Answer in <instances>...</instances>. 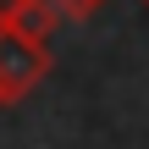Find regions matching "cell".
<instances>
[{
  "instance_id": "cell-1",
  "label": "cell",
  "mask_w": 149,
  "mask_h": 149,
  "mask_svg": "<svg viewBox=\"0 0 149 149\" xmlns=\"http://www.w3.org/2000/svg\"><path fill=\"white\" fill-rule=\"evenodd\" d=\"M44 72H50V50L17 28H0V111L17 105L28 88H39Z\"/></svg>"
},
{
  "instance_id": "cell-2",
  "label": "cell",
  "mask_w": 149,
  "mask_h": 149,
  "mask_svg": "<svg viewBox=\"0 0 149 149\" xmlns=\"http://www.w3.org/2000/svg\"><path fill=\"white\" fill-rule=\"evenodd\" d=\"M55 22H61V6H55V0H28V6H22V11H17V22H11V28H17V33H28V39H39V44H44V39H50V33H55Z\"/></svg>"
},
{
  "instance_id": "cell-3",
  "label": "cell",
  "mask_w": 149,
  "mask_h": 149,
  "mask_svg": "<svg viewBox=\"0 0 149 149\" xmlns=\"http://www.w3.org/2000/svg\"><path fill=\"white\" fill-rule=\"evenodd\" d=\"M55 6H61V17H72V22H88V17H94L105 0H55Z\"/></svg>"
},
{
  "instance_id": "cell-4",
  "label": "cell",
  "mask_w": 149,
  "mask_h": 149,
  "mask_svg": "<svg viewBox=\"0 0 149 149\" xmlns=\"http://www.w3.org/2000/svg\"><path fill=\"white\" fill-rule=\"evenodd\" d=\"M22 6H28V0H0V28H11V22H17V11H22Z\"/></svg>"
},
{
  "instance_id": "cell-5",
  "label": "cell",
  "mask_w": 149,
  "mask_h": 149,
  "mask_svg": "<svg viewBox=\"0 0 149 149\" xmlns=\"http://www.w3.org/2000/svg\"><path fill=\"white\" fill-rule=\"evenodd\" d=\"M138 6H144V11H149V0H138Z\"/></svg>"
}]
</instances>
